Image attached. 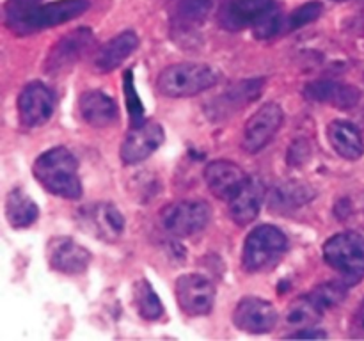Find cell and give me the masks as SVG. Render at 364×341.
Listing matches in <instances>:
<instances>
[{
	"mask_svg": "<svg viewBox=\"0 0 364 341\" xmlns=\"http://www.w3.org/2000/svg\"><path fill=\"white\" fill-rule=\"evenodd\" d=\"M213 9V0H180L171 18L174 34H192L198 31Z\"/></svg>",
	"mask_w": 364,
	"mask_h": 341,
	"instance_id": "603a6c76",
	"label": "cell"
},
{
	"mask_svg": "<svg viewBox=\"0 0 364 341\" xmlns=\"http://www.w3.org/2000/svg\"><path fill=\"white\" fill-rule=\"evenodd\" d=\"M302 94L309 102L336 107L340 110L354 109L361 99V91L354 85L343 84V82L323 80V78L306 84Z\"/></svg>",
	"mask_w": 364,
	"mask_h": 341,
	"instance_id": "e0dca14e",
	"label": "cell"
},
{
	"mask_svg": "<svg viewBox=\"0 0 364 341\" xmlns=\"http://www.w3.org/2000/svg\"><path fill=\"white\" fill-rule=\"evenodd\" d=\"M32 174L50 194L64 199L82 197V181L78 176V160L64 146L46 149L36 158Z\"/></svg>",
	"mask_w": 364,
	"mask_h": 341,
	"instance_id": "6da1fadb",
	"label": "cell"
},
{
	"mask_svg": "<svg viewBox=\"0 0 364 341\" xmlns=\"http://www.w3.org/2000/svg\"><path fill=\"white\" fill-rule=\"evenodd\" d=\"M322 309L308 295V297H299L290 302L287 313H284V320H287L288 325L295 327V329H302V327L315 325L322 318Z\"/></svg>",
	"mask_w": 364,
	"mask_h": 341,
	"instance_id": "4316f807",
	"label": "cell"
},
{
	"mask_svg": "<svg viewBox=\"0 0 364 341\" xmlns=\"http://www.w3.org/2000/svg\"><path fill=\"white\" fill-rule=\"evenodd\" d=\"M288 238L277 226L262 224L249 231L242 249V266L245 272H263L272 269L287 252Z\"/></svg>",
	"mask_w": 364,
	"mask_h": 341,
	"instance_id": "5b68a950",
	"label": "cell"
},
{
	"mask_svg": "<svg viewBox=\"0 0 364 341\" xmlns=\"http://www.w3.org/2000/svg\"><path fill=\"white\" fill-rule=\"evenodd\" d=\"M350 332L352 337H364V301L358 308V311L354 313V318H352L350 323Z\"/></svg>",
	"mask_w": 364,
	"mask_h": 341,
	"instance_id": "836d02e7",
	"label": "cell"
},
{
	"mask_svg": "<svg viewBox=\"0 0 364 341\" xmlns=\"http://www.w3.org/2000/svg\"><path fill=\"white\" fill-rule=\"evenodd\" d=\"M276 7V0H230L220 11L219 21L226 31L238 32L252 28Z\"/></svg>",
	"mask_w": 364,
	"mask_h": 341,
	"instance_id": "9a60e30c",
	"label": "cell"
},
{
	"mask_svg": "<svg viewBox=\"0 0 364 341\" xmlns=\"http://www.w3.org/2000/svg\"><path fill=\"white\" fill-rule=\"evenodd\" d=\"M80 116L89 126L107 128L114 124L119 117L117 103L103 91H85L78 99Z\"/></svg>",
	"mask_w": 364,
	"mask_h": 341,
	"instance_id": "d6986e66",
	"label": "cell"
},
{
	"mask_svg": "<svg viewBox=\"0 0 364 341\" xmlns=\"http://www.w3.org/2000/svg\"><path fill=\"white\" fill-rule=\"evenodd\" d=\"M205 181L208 185L210 192L215 195L217 199H223V201H230L235 194L238 192V188L245 183L247 180V174L242 169L238 163L231 162V160H213L208 166L205 167Z\"/></svg>",
	"mask_w": 364,
	"mask_h": 341,
	"instance_id": "ac0fdd59",
	"label": "cell"
},
{
	"mask_svg": "<svg viewBox=\"0 0 364 341\" xmlns=\"http://www.w3.org/2000/svg\"><path fill=\"white\" fill-rule=\"evenodd\" d=\"M45 254L50 269L66 276H78L85 272L92 261L91 251L70 237L50 238Z\"/></svg>",
	"mask_w": 364,
	"mask_h": 341,
	"instance_id": "4fadbf2b",
	"label": "cell"
},
{
	"mask_svg": "<svg viewBox=\"0 0 364 341\" xmlns=\"http://www.w3.org/2000/svg\"><path fill=\"white\" fill-rule=\"evenodd\" d=\"M89 0H57V2L39 4L16 16L4 18V23L13 34L28 36L39 31L68 23L89 9Z\"/></svg>",
	"mask_w": 364,
	"mask_h": 341,
	"instance_id": "7a4b0ae2",
	"label": "cell"
},
{
	"mask_svg": "<svg viewBox=\"0 0 364 341\" xmlns=\"http://www.w3.org/2000/svg\"><path fill=\"white\" fill-rule=\"evenodd\" d=\"M323 259L341 276L348 288L364 277V237L355 231H341L323 244Z\"/></svg>",
	"mask_w": 364,
	"mask_h": 341,
	"instance_id": "277c9868",
	"label": "cell"
},
{
	"mask_svg": "<svg viewBox=\"0 0 364 341\" xmlns=\"http://www.w3.org/2000/svg\"><path fill=\"white\" fill-rule=\"evenodd\" d=\"M220 75L201 63H178L164 67L156 78V91L166 98H191L217 85Z\"/></svg>",
	"mask_w": 364,
	"mask_h": 341,
	"instance_id": "3957f363",
	"label": "cell"
},
{
	"mask_svg": "<svg viewBox=\"0 0 364 341\" xmlns=\"http://www.w3.org/2000/svg\"><path fill=\"white\" fill-rule=\"evenodd\" d=\"M322 13H323V6L320 2H316V0L302 4L301 7L291 11V13L284 18V32L297 31V28L313 23V21H316L320 16H322Z\"/></svg>",
	"mask_w": 364,
	"mask_h": 341,
	"instance_id": "f1b7e54d",
	"label": "cell"
},
{
	"mask_svg": "<svg viewBox=\"0 0 364 341\" xmlns=\"http://www.w3.org/2000/svg\"><path fill=\"white\" fill-rule=\"evenodd\" d=\"M334 2H345V0H334Z\"/></svg>",
	"mask_w": 364,
	"mask_h": 341,
	"instance_id": "e575fe53",
	"label": "cell"
},
{
	"mask_svg": "<svg viewBox=\"0 0 364 341\" xmlns=\"http://www.w3.org/2000/svg\"><path fill=\"white\" fill-rule=\"evenodd\" d=\"M284 121V112L276 102L263 103L247 119L242 137V148L247 153H259L270 144Z\"/></svg>",
	"mask_w": 364,
	"mask_h": 341,
	"instance_id": "30bf717a",
	"label": "cell"
},
{
	"mask_svg": "<svg viewBox=\"0 0 364 341\" xmlns=\"http://www.w3.org/2000/svg\"><path fill=\"white\" fill-rule=\"evenodd\" d=\"M123 87H124V99H127L128 114H130V124L132 126H139L146 121V110L142 105L141 98H139L137 91H135L134 84V71L128 70L123 77Z\"/></svg>",
	"mask_w": 364,
	"mask_h": 341,
	"instance_id": "f546056e",
	"label": "cell"
},
{
	"mask_svg": "<svg viewBox=\"0 0 364 341\" xmlns=\"http://www.w3.org/2000/svg\"><path fill=\"white\" fill-rule=\"evenodd\" d=\"M279 313L269 301L259 297H244L233 311V323L249 334H267L274 330Z\"/></svg>",
	"mask_w": 364,
	"mask_h": 341,
	"instance_id": "5bb4252c",
	"label": "cell"
},
{
	"mask_svg": "<svg viewBox=\"0 0 364 341\" xmlns=\"http://www.w3.org/2000/svg\"><path fill=\"white\" fill-rule=\"evenodd\" d=\"M284 337L287 340H327V332L322 329H316L315 325H309L297 329L291 334H287Z\"/></svg>",
	"mask_w": 364,
	"mask_h": 341,
	"instance_id": "d6a6232c",
	"label": "cell"
},
{
	"mask_svg": "<svg viewBox=\"0 0 364 341\" xmlns=\"http://www.w3.org/2000/svg\"><path fill=\"white\" fill-rule=\"evenodd\" d=\"M134 304L139 316L149 320V322L159 320L164 315V305L160 302V297L153 290L151 283L146 279H139L134 284Z\"/></svg>",
	"mask_w": 364,
	"mask_h": 341,
	"instance_id": "484cf974",
	"label": "cell"
},
{
	"mask_svg": "<svg viewBox=\"0 0 364 341\" xmlns=\"http://www.w3.org/2000/svg\"><path fill=\"white\" fill-rule=\"evenodd\" d=\"M78 222L85 233L92 234L98 240L112 244L123 234L124 217L112 202L98 201L85 205L78 210Z\"/></svg>",
	"mask_w": 364,
	"mask_h": 341,
	"instance_id": "ba28073f",
	"label": "cell"
},
{
	"mask_svg": "<svg viewBox=\"0 0 364 341\" xmlns=\"http://www.w3.org/2000/svg\"><path fill=\"white\" fill-rule=\"evenodd\" d=\"M39 4H43V0H7L6 6H4V18L16 16V14L39 6Z\"/></svg>",
	"mask_w": 364,
	"mask_h": 341,
	"instance_id": "1f68e13d",
	"label": "cell"
},
{
	"mask_svg": "<svg viewBox=\"0 0 364 341\" xmlns=\"http://www.w3.org/2000/svg\"><path fill=\"white\" fill-rule=\"evenodd\" d=\"M92 45H95V34L89 27H78L71 31L70 34L63 36L55 45L50 48L48 55H46L45 64H43V71L50 77H57V75H64L70 70H73L75 64L91 52Z\"/></svg>",
	"mask_w": 364,
	"mask_h": 341,
	"instance_id": "52a82bcc",
	"label": "cell"
},
{
	"mask_svg": "<svg viewBox=\"0 0 364 341\" xmlns=\"http://www.w3.org/2000/svg\"><path fill=\"white\" fill-rule=\"evenodd\" d=\"M267 187L256 176H249L245 183L238 188L237 194L228 201L230 217L237 226H249L259 215L263 201H265Z\"/></svg>",
	"mask_w": 364,
	"mask_h": 341,
	"instance_id": "2e32d148",
	"label": "cell"
},
{
	"mask_svg": "<svg viewBox=\"0 0 364 341\" xmlns=\"http://www.w3.org/2000/svg\"><path fill=\"white\" fill-rule=\"evenodd\" d=\"M263 85H265V80H263V78H252V80H244L240 82V84L233 85V87L228 89L224 94H220L219 98L213 102V110L210 116H212L213 119H215L217 116L230 117L233 112L244 109L245 105H249V103H252L255 99H258L263 91Z\"/></svg>",
	"mask_w": 364,
	"mask_h": 341,
	"instance_id": "44dd1931",
	"label": "cell"
},
{
	"mask_svg": "<svg viewBox=\"0 0 364 341\" xmlns=\"http://www.w3.org/2000/svg\"><path fill=\"white\" fill-rule=\"evenodd\" d=\"M313 197H315V192L309 187L299 183V181H287V183L274 188L270 206H272V210L287 212V210H295L299 206L306 205Z\"/></svg>",
	"mask_w": 364,
	"mask_h": 341,
	"instance_id": "d4e9b609",
	"label": "cell"
},
{
	"mask_svg": "<svg viewBox=\"0 0 364 341\" xmlns=\"http://www.w3.org/2000/svg\"><path fill=\"white\" fill-rule=\"evenodd\" d=\"M166 141L162 124L156 121H144L139 126H132L121 142L119 156L124 166H137L151 156Z\"/></svg>",
	"mask_w": 364,
	"mask_h": 341,
	"instance_id": "7c38bea8",
	"label": "cell"
},
{
	"mask_svg": "<svg viewBox=\"0 0 364 341\" xmlns=\"http://www.w3.org/2000/svg\"><path fill=\"white\" fill-rule=\"evenodd\" d=\"M178 305L188 316H205L215 302V284L203 274H183L174 284Z\"/></svg>",
	"mask_w": 364,
	"mask_h": 341,
	"instance_id": "9c48e42d",
	"label": "cell"
},
{
	"mask_svg": "<svg viewBox=\"0 0 364 341\" xmlns=\"http://www.w3.org/2000/svg\"><path fill=\"white\" fill-rule=\"evenodd\" d=\"M212 210L203 199H180L160 210V224L167 233L178 238L198 234L208 226Z\"/></svg>",
	"mask_w": 364,
	"mask_h": 341,
	"instance_id": "8992f818",
	"label": "cell"
},
{
	"mask_svg": "<svg viewBox=\"0 0 364 341\" xmlns=\"http://www.w3.org/2000/svg\"><path fill=\"white\" fill-rule=\"evenodd\" d=\"M39 208L21 188H13L6 197V219L13 229H25L38 220Z\"/></svg>",
	"mask_w": 364,
	"mask_h": 341,
	"instance_id": "cb8c5ba5",
	"label": "cell"
},
{
	"mask_svg": "<svg viewBox=\"0 0 364 341\" xmlns=\"http://www.w3.org/2000/svg\"><path fill=\"white\" fill-rule=\"evenodd\" d=\"M347 288L348 286L343 281H341V283H333V281H331V283L318 284V286L309 293V297L316 302V305H318L322 311H327V309L334 308V305H338L340 302H343L345 295H347Z\"/></svg>",
	"mask_w": 364,
	"mask_h": 341,
	"instance_id": "83f0119b",
	"label": "cell"
},
{
	"mask_svg": "<svg viewBox=\"0 0 364 341\" xmlns=\"http://www.w3.org/2000/svg\"><path fill=\"white\" fill-rule=\"evenodd\" d=\"M139 36L134 31H123L100 46L95 55V67L100 73H110L119 67L137 50Z\"/></svg>",
	"mask_w": 364,
	"mask_h": 341,
	"instance_id": "ffe728a7",
	"label": "cell"
},
{
	"mask_svg": "<svg viewBox=\"0 0 364 341\" xmlns=\"http://www.w3.org/2000/svg\"><path fill=\"white\" fill-rule=\"evenodd\" d=\"M327 139L334 151L345 160H359L364 155V141L358 128L348 121H331L327 124Z\"/></svg>",
	"mask_w": 364,
	"mask_h": 341,
	"instance_id": "7402d4cb",
	"label": "cell"
},
{
	"mask_svg": "<svg viewBox=\"0 0 364 341\" xmlns=\"http://www.w3.org/2000/svg\"><path fill=\"white\" fill-rule=\"evenodd\" d=\"M284 32V18L283 14L277 11V7L274 11H270L267 16H263L258 23L252 27V34L256 39H272L276 36L283 34Z\"/></svg>",
	"mask_w": 364,
	"mask_h": 341,
	"instance_id": "4dcf8cb0",
	"label": "cell"
},
{
	"mask_svg": "<svg viewBox=\"0 0 364 341\" xmlns=\"http://www.w3.org/2000/svg\"><path fill=\"white\" fill-rule=\"evenodd\" d=\"M55 92L43 82H28L18 96V117L27 130L43 126L55 110Z\"/></svg>",
	"mask_w": 364,
	"mask_h": 341,
	"instance_id": "8fae6325",
	"label": "cell"
}]
</instances>
